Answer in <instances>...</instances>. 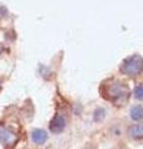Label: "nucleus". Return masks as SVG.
I'll return each instance as SVG.
<instances>
[{"mask_svg":"<svg viewBox=\"0 0 143 149\" xmlns=\"http://www.w3.org/2000/svg\"><path fill=\"white\" fill-rule=\"evenodd\" d=\"M143 71V58L140 55H133L128 57L122 65V72L128 76H137Z\"/></svg>","mask_w":143,"mask_h":149,"instance_id":"obj_1","label":"nucleus"},{"mask_svg":"<svg viewBox=\"0 0 143 149\" xmlns=\"http://www.w3.org/2000/svg\"><path fill=\"white\" fill-rule=\"evenodd\" d=\"M130 134H131V137L135 138V139H141V138H143V123L135 124L133 127H131Z\"/></svg>","mask_w":143,"mask_h":149,"instance_id":"obj_6","label":"nucleus"},{"mask_svg":"<svg viewBox=\"0 0 143 149\" xmlns=\"http://www.w3.org/2000/svg\"><path fill=\"white\" fill-rule=\"evenodd\" d=\"M131 117L135 120H140L143 118V107L142 106H135L131 109Z\"/></svg>","mask_w":143,"mask_h":149,"instance_id":"obj_7","label":"nucleus"},{"mask_svg":"<svg viewBox=\"0 0 143 149\" xmlns=\"http://www.w3.org/2000/svg\"><path fill=\"white\" fill-rule=\"evenodd\" d=\"M108 95L112 97L114 101H118L119 98H127L128 90L124 87L122 83H113L108 88Z\"/></svg>","mask_w":143,"mask_h":149,"instance_id":"obj_2","label":"nucleus"},{"mask_svg":"<svg viewBox=\"0 0 143 149\" xmlns=\"http://www.w3.org/2000/svg\"><path fill=\"white\" fill-rule=\"evenodd\" d=\"M31 137H33V141L36 144H44L46 142V139H47V134L43 129H35L33 134H31Z\"/></svg>","mask_w":143,"mask_h":149,"instance_id":"obj_5","label":"nucleus"},{"mask_svg":"<svg viewBox=\"0 0 143 149\" xmlns=\"http://www.w3.org/2000/svg\"><path fill=\"white\" fill-rule=\"evenodd\" d=\"M16 141H17L16 134L13 133L9 128L0 124V142H1L4 146H13V144L16 143Z\"/></svg>","mask_w":143,"mask_h":149,"instance_id":"obj_3","label":"nucleus"},{"mask_svg":"<svg viewBox=\"0 0 143 149\" xmlns=\"http://www.w3.org/2000/svg\"><path fill=\"white\" fill-rule=\"evenodd\" d=\"M3 50H4V49H3V45H0V54L3 52Z\"/></svg>","mask_w":143,"mask_h":149,"instance_id":"obj_10","label":"nucleus"},{"mask_svg":"<svg viewBox=\"0 0 143 149\" xmlns=\"http://www.w3.org/2000/svg\"><path fill=\"white\" fill-rule=\"evenodd\" d=\"M96 114H97V117H95L97 120H100V119H102L103 118V114H105V111L103 109H98L97 112H96Z\"/></svg>","mask_w":143,"mask_h":149,"instance_id":"obj_9","label":"nucleus"},{"mask_svg":"<svg viewBox=\"0 0 143 149\" xmlns=\"http://www.w3.org/2000/svg\"><path fill=\"white\" fill-rule=\"evenodd\" d=\"M135 97L138 100H143V86L142 85H138L135 88Z\"/></svg>","mask_w":143,"mask_h":149,"instance_id":"obj_8","label":"nucleus"},{"mask_svg":"<svg viewBox=\"0 0 143 149\" xmlns=\"http://www.w3.org/2000/svg\"><path fill=\"white\" fill-rule=\"evenodd\" d=\"M65 124H66L65 118L60 114H56L54 117V119L51 120V123H50V129H51L54 133H60L65 128Z\"/></svg>","mask_w":143,"mask_h":149,"instance_id":"obj_4","label":"nucleus"}]
</instances>
